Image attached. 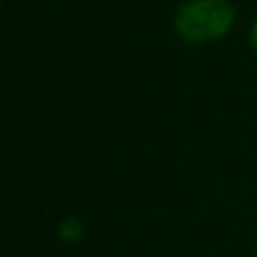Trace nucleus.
<instances>
[{"instance_id": "obj_1", "label": "nucleus", "mask_w": 257, "mask_h": 257, "mask_svg": "<svg viewBox=\"0 0 257 257\" xmlns=\"http://www.w3.org/2000/svg\"><path fill=\"white\" fill-rule=\"evenodd\" d=\"M234 26L229 0H187L174 13V31L187 43H209L224 38Z\"/></svg>"}, {"instance_id": "obj_2", "label": "nucleus", "mask_w": 257, "mask_h": 257, "mask_svg": "<svg viewBox=\"0 0 257 257\" xmlns=\"http://www.w3.org/2000/svg\"><path fill=\"white\" fill-rule=\"evenodd\" d=\"M249 41H252V48H254V53H257V21L252 23V31H249Z\"/></svg>"}]
</instances>
